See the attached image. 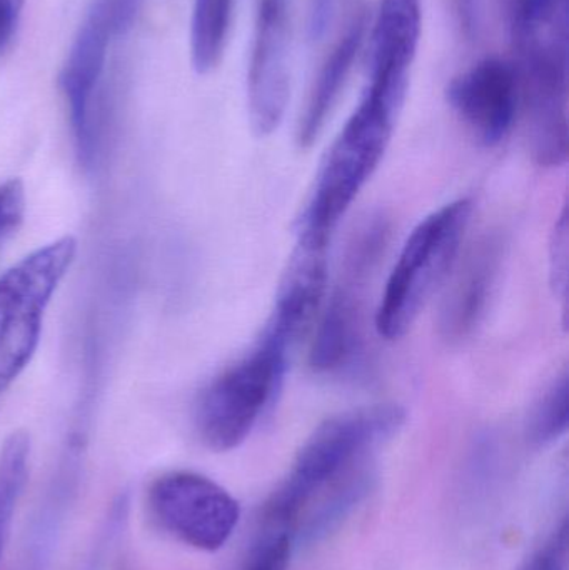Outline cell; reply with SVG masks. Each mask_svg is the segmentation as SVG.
<instances>
[{"instance_id":"277c9868","label":"cell","mask_w":569,"mask_h":570,"mask_svg":"<svg viewBox=\"0 0 569 570\" xmlns=\"http://www.w3.org/2000/svg\"><path fill=\"white\" fill-rule=\"evenodd\" d=\"M293 348L263 332L243 358L217 375L197 402L200 441L214 452L239 448L276 401Z\"/></svg>"},{"instance_id":"52a82bcc","label":"cell","mask_w":569,"mask_h":570,"mask_svg":"<svg viewBox=\"0 0 569 570\" xmlns=\"http://www.w3.org/2000/svg\"><path fill=\"white\" fill-rule=\"evenodd\" d=\"M109 0H96L80 26L60 72V89L69 107L70 126L77 157L84 167H92L97 156V126L94 100L106 69L107 53L116 37L126 36Z\"/></svg>"},{"instance_id":"9a60e30c","label":"cell","mask_w":569,"mask_h":570,"mask_svg":"<svg viewBox=\"0 0 569 570\" xmlns=\"http://www.w3.org/2000/svg\"><path fill=\"white\" fill-rule=\"evenodd\" d=\"M376 484L373 455L327 484L301 514L296 544L314 546L336 532L351 514L370 498Z\"/></svg>"},{"instance_id":"8992f818","label":"cell","mask_w":569,"mask_h":570,"mask_svg":"<svg viewBox=\"0 0 569 570\" xmlns=\"http://www.w3.org/2000/svg\"><path fill=\"white\" fill-rule=\"evenodd\" d=\"M147 508L163 531L204 552L223 549L241 519L239 502L226 489L196 472L160 475L147 491Z\"/></svg>"},{"instance_id":"5bb4252c","label":"cell","mask_w":569,"mask_h":570,"mask_svg":"<svg viewBox=\"0 0 569 570\" xmlns=\"http://www.w3.org/2000/svg\"><path fill=\"white\" fill-rule=\"evenodd\" d=\"M423 29V0H381L370 33L367 79L410 86Z\"/></svg>"},{"instance_id":"d6986e66","label":"cell","mask_w":569,"mask_h":570,"mask_svg":"<svg viewBox=\"0 0 569 570\" xmlns=\"http://www.w3.org/2000/svg\"><path fill=\"white\" fill-rule=\"evenodd\" d=\"M296 548V528L261 515L256 534L237 570H287Z\"/></svg>"},{"instance_id":"2e32d148","label":"cell","mask_w":569,"mask_h":570,"mask_svg":"<svg viewBox=\"0 0 569 570\" xmlns=\"http://www.w3.org/2000/svg\"><path fill=\"white\" fill-rule=\"evenodd\" d=\"M366 27V13L361 12L360 16L354 17L350 29L341 37L340 42L334 46L326 62L321 67L297 126V144L301 149H310L323 132L327 117L333 112L354 59L363 46Z\"/></svg>"},{"instance_id":"ac0fdd59","label":"cell","mask_w":569,"mask_h":570,"mask_svg":"<svg viewBox=\"0 0 569 570\" xmlns=\"http://www.w3.org/2000/svg\"><path fill=\"white\" fill-rule=\"evenodd\" d=\"M29 462L30 435L13 431L0 448V559L29 478Z\"/></svg>"},{"instance_id":"5b68a950","label":"cell","mask_w":569,"mask_h":570,"mask_svg":"<svg viewBox=\"0 0 569 570\" xmlns=\"http://www.w3.org/2000/svg\"><path fill=\"white\" fill-rule=\"evenodd\" d=\"M76 254V237H60L0 276V394L32 361L43 312Z\"/></svg>"},{"instance_id":"8fae6325","label":"cell","mask_w":569,"mask_h":570,"mask_svg":"<svg viewBox=\"0 0 569 570\" xmlns=\"http://www.w3.org/2000/svg\"><path fill=\"white\" fill-rule=\"evenodd\" d=\"M327 244L297 234L296 247L263 331L287 347L294 348L307 334L323 304L327 283Z\"/></svg>"},{"instance_id":"d4e9b609","label":"cell","mask_w":569,"mask_h":570,"mask_svg":"<svg viewBox=\"0 0 569 570\" xmlns=\"http://www.w3.org/2000/svg\"><path fill=\"white\" fill-rule=\"evenodd\" d=\"M334 0H311L310 2V37L311 40H321L330 27L333 17Z\"/></svg>"},{"instance_id":"7402d4cb","label":"cell","mask_w":569,"mask_h":570,"mask_svg":"<svg viewBox=\"0 0 569 570\" xmlns=\"http://www.w3.org/2000/svg\"><path fill=\"white\" fill-rule=\"evenodd\" d=\"M26 214V190L22 180L0 184V249L19 229Z\"/></svg>"},{"instance_id":"3957f363","label":"cell","mask_w":569,"mask_h":570,"mask_svg":"<svg viewBox=\"0 0 569 570\" xmlns=\"http://www.w3.org/2000/svg\"><path fill=\"white\" fill-rule=\"evenodd\" d=\"M473 203L458 199L424 217L408 237L387 277L376 312V331L386 341L404 337L424 305L457 264Z\"/></svg>"},{"instance_id":"4fadbf2b","label":"cell","mask_w":569,"mask_h":570,"mask_svg":"<svg viewBox=\"0 0 569 570\" xmlns=\"http://www.w3.org/2000/svg\"><path fill=\"white\" fill-rule=\"evenodd\" d=\"M503 259V243L487 236L468 253L453 277L440 314V332L450 344L467 341L484 317Z\"/></svg>"},{"instance_id":"e0dca14e","label":"cell","mask_w":569,"mask_h":570,"mask_svg":"<svg viewBox=\"0 0 569 570\" xmlns=\"http://www.w3.org/2000/svg\"><path fill=\"white\" fill-rule=\"evenodd\" d=\"M234 0H194L190 60L197 73H209L223 59Z\"/></svg>"},{"instance_id":"30bf717a","label":"cell","mask_w":569,"mask_h":570,"mask_svg":"<svg viewBox=\"0 0 569 570\" xmlns=\"http://www.w3.org/2000/svg\"><path fill=\"white\" fill-rule=\"evenodd\" d=\"M447 100L481 146H500L520 114V70L511 60L487 57L448 83Z\"/></svg>"},{"instance_id":"ffe728a7","label":"cell","mask_w":569,"mask_h":570,"mask_svg":"<svg viewBox=\"0 0 569 570\" xmlns=\"http://www.w3.org/2000/svg\"><path fill=\"white\" fill-rule=\"evenodd\" d=\"M569 424L568 374L563 372L541 395L528 419L527 438L534 448H547L567 434Z\"/></svg>"},{"instance_id":"9c48e42d","label":"cell","mask_w":569,"mask_h":570,"mask_svg":"<svg viewBox=\"0 0 569 570\" xmlns=\"http://www.w3.org/2000/svg\"><path fill=\"white\" fill-rule=\"evenodd\" d=\"M291 3L257 0L247 72V109L259 137L279 129L290 102Z\"/></svg>"},{"instance_id":"603a6c76","label":"cell","mask_w":569,"mask_h":570,"mask_svg":"<svg viewBox=\"0 0 569 570\" xmlns=\"http://www.w3.org/2000/svg\"><path fill=\"white\" fill-rule=\"evenodd\" d=\"M568 216L567 209L561 213L555 226L553 240H551V284L555 292L567 307L568 302Z\"/></svg>"},{"instance_id":"7c38bea8","label":"cell","mask_w":569,"mask_h":570,"mask_svg":"<svg viewBox=\"0 0 569 570\" xmlns=\"http://www.w3.org/2000/svg\"><path fill=\"white\" fill-rule=\"evenodd\" d=\"M511 30L523 76H568V0H511Z\"/></svg>"},{"instance_id":"cb8c5ba5","label":"cell","mask_w":569,"mask_h":570,"mask_svg":"<svg viewBox=\"0 0 569 570\" xmlns=\"http://www.w3.org/2000/svg\"><path fill=\"white\" fill-rule=\"evenodd\" d=\"M26 0H0V52L12 39L20 17H22Z\"/></svg>"},{"instance_id":"6da1fadb","label":"cell","mask_w":569,"mask_h":570,"mask_svg":"<svg viewBox=\"0 0 569 570\" xmlns=\"http://www.w3.org/2000/svg\"><path fill=\"white\" fill-rule=\"evenodd\" d=\"M406 94L366 83L360 104L321 164L297 234L330 243L337 224L380 167Z\"/></svg>"},{"instance_id":"ba28073f","label":"cell","mask_w":569,"mask_h":570,"mask_svg":"<svg viewBox=\"0 0 569 570\" xmlns=\"http://www.w3.org/2000/svg\"><path fill=\"white\" fill-rule=\"evenodd\" d=\"M386 236V226L374 220L361 230L351 246L346 269L331 295L311 347L310 364L317 374L343 371L360 352L363 288Z\"/></svg>"},{"instance_id":"7a4b0ae2","label":"cell","mask_w":569,"mask_h":570,"mask_svg":"<svg viewBox=\"0 0 569 570\" xmlns=\"http://www.w3.org/2000/svg\"><path fill=\"white\" fill-rule=\"evenodd\" d=\"M404 419L406 414L398 405H374L324 421L304 442L290 474L261 515L297 525L306 505L334 479L393 439Z\"/></svg>"},{"instance_id":"44dd1931","label":"cell","mask_w":569,"mask_h":570,"mask_svg":"<svg viewBox=\"0 0 569 570\" xmlns=\"http://www.w3.org/2000/svg\"><path fill=\"white\" fill-rule=\"evenodd\" d=\"M520 570H569L568 518L561 519L547 541L527 559Z\"/></svg>"}]
</instances>
